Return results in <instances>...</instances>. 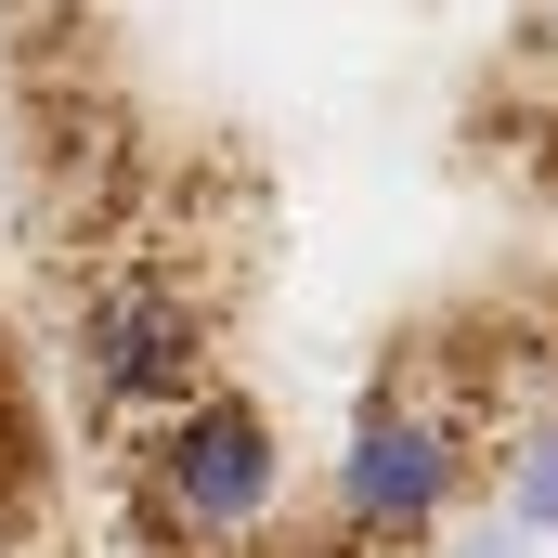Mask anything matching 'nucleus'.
<instances>
[{"label":"nucleus","mask_w":558,"mask_h":558,"mask_svg":"<svg viewBox=\"0 0 558 558\" xmlns=\"http://www.w3.org/2000/svg\"><path fill=\"white\" fill-rule=\"evenodd\" d=\"M131 507L169 558H247L286 507V441L247 390H195L131 441Z\"/></svg>","instance_id":"obj_1"}]
</instances>
